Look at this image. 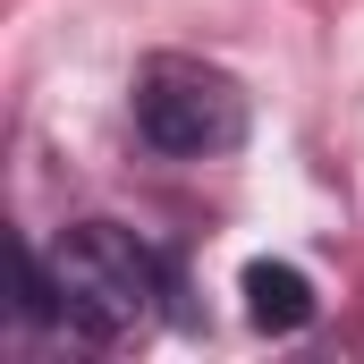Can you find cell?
Listing matches in <instances>:
<instances>
[{
	"label": "cell",
	"mask_w": 364,
	"mask_h": 364,
	"mask_svg": "<svg viewBox=\"0 0 364 364\" xmlns=\"http://www.w3.org/2000/svg\"><path fill=\"white\" fill-rule=\"evenodd\" d=\"M136 136L153 153H178V161L237 153L246 144V93H237V77H220L203 60H153L136 77Z\"/></svg>",
	"instance_id": "cell-2"
},
{
	"label": "cell",
	"mask_w": 364,
	"mask_h": 364,
	"mask_svg": "<svg viewBox=\"0 0 364 364\" xmlns=\"http://www.w3.org/2000/svg\"><path fill=\"white\" fill-rule=\"evenodd\" d=\"M237 288H246V322L272 331V339H288V331L314 322V279L296 272V263H246Z\"/></svg>",
	"instance_id": "cell-3"
},
{
	"label": "cell",
	"mask_w": 364,
	"mask_h": 364,
	"mask_svg": "<svg viewBox=\"0 0 364 364\" xmlns=\"http://www.w3.org/2000/svg\"><path fill=\"white\" fill-rule=\"evenodd\" d=\"M51 279H60V314L85 331V339H127L153 322V305L170 296V263L119 229V220H77L60 229L51 246Z\"/></svg>",
	"instance_id": "cell-1"
}]
</instances>
